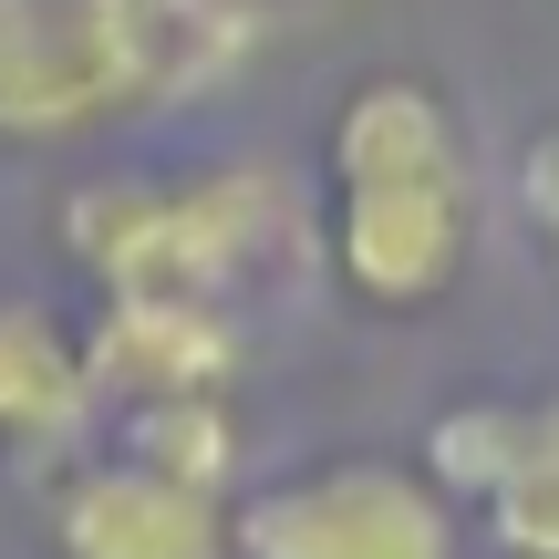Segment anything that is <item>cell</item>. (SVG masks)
Masks as SVG:
<instances>
[{
	"label": "cell",
	"mask_w": 559,
	"mask_h": 559,
	"mask_svg": "<svg viewBox=\"0 0 559 559\" xmlns=\"http://www.w3.org/2000/svg\"><path fill=\"white\" fill-rule=\"evenodd\" d=\"M477 166L436 83L373 73L332 115V280L373 311H425L466 280Z\"/></svg>",
	"instance_id": "6da1fadb"
},
{
	"label": "cell",
	"mask_w": 559,
	"mask_h": 559,
	"mask_svg": "<svg viewBox=\"0 0 559 559\" xmlns=\"http://www.w3.org/2000/svg\"><path fill=\"white\" fill-rule=\"evenodd\" d=\"M280 239L270 166H207V177H94L62 198V249L104 280V300H239Z\"/></svg>",
	"instance_id": "7a4b0ae2"
},
{
	"label": "cell",
	"mask_w": 559,
	"mask_h": 559,
	"mask_svg": "<svg viewBox=\"0 0 559 559\" xmlns=\"http://www.w3.org/2000/svg\"><path fill=\"white\" fill-rule=\"evenodd\" d=\"M198 73L166 0H0V145H73Z\"/></svg>",
	"instance_id": "3957f363"
},
{
	"label": "cell",
	"mask_w": 559,
	"mask_h": 559,
	"mask_svg": "<svg viewBox=\"0 0 559 559\" xmlns=\"http://www.w3.org/2000/svg\"><path fill=\"white\" fill-rule=\"evenodd\" d=\"M228 559H456V498L425 466L332 456L228 498Z\"/></svg>",
	"instance_id": "277c9868"
},
{
	"label": "cell",
	"mask_w": 559,
	"mask_h": 559,
	"mask_svg": "<svg viewBox=\"0 0 559 559\" xmlns=\"http://www.w3.org/2000/svg\"><path fill=\"white\" fill-rule=\"evenodd\" d=\"M52 549L62 559H228V487L104 445L52 477Z\"/></svg>",
	"instance_id": "5b68a950"
},
{
	"label": "cell",
	"mask_w": 559,
	"mask_h": 559,
	"mask_svg": "<svg viewBox=\"0 0 559 559\" xmlns=\"http://www.w3.org/2000/svg\"><path fill=\"white\" fill-rule=\"evenodd\" d=\"M425 477L477 498L508 559H559V394L539 404H445Z\"/></svg>",
	"instance_id": "8992f818"
},
{
	"label": "cell",
	"mask_w": 559,
	"mask_h": 559,
	"mask_svg": "<svg viewBox=\"0 0 559 559\" xmlns=\"http://www.w3.org/2000/svg\"><path fill=\"white\" fill-rule=\"evenodd\" d=\"M94 394H135V404H207L239 373V311L228 300H104L94 332Z\"/></svg>",
	"instance_id": "52a82bcc"
},
{
	"label": "cell",
	"mask_w": 559,
	"mask_h": 559,
	"mask_svg": "<svg viewBox=\"0 0 559 559\" xmlns=\"http://www.w3.org/2000/svg\"><path fill=\"white\" fill-rule=\"evenodd\" d=\"M94 415V353L62 311L0 300V445H62Z\"/></svg>",
	"instance_id": "ba28073f"
},
{
	"label": "cell",
	"mask_w": 559,
	"mask_h": 559,
	"mask_svg": "<svg viewBox=\"0 0 559 559\" xmlns=\"http://www.w3.org/2000/svg\"><path fill=\"white\" fill-rule=\"evenodd\" d=\"M519 198H528V218H539V239H549V270H559V135H539L519 156Z\"/></svg>",
	"instance_id": "9c48e42d"
}]
</instances>
